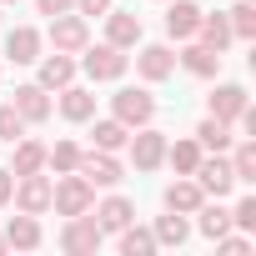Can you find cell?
I'll return each mask as SVG.
<instances>
[{"label": "cell", "mask_w": 256, "mask_h": 256, "mask_svg": "<svg viewBox=\"0 0 256 256\" xmlns=\"http://www.w3.org/2000/svg\"><path fill=\"white\" fill-rule=\"evenodd\" d=\"M96 151H120L126 136H131V126H120V120H96Z\"/></svg>", "instance_id": "cell-27"}, {"label": "cell", "mask_w": 256, "mask_h": 256, "mask_svg": "<svg viewBox=\"0 0 256 256\" xmlns=\"http://www.w3.org/2000/svg\"><path fill=\"white\" fill-rule=\"evenodd\" d=\"M106 40L116 50H131L141 40V16H106Z\"/></svg>", "instance_id": "cell-18"}, {"label": "cell", "mask_w": 256, "mask_h": 256, "mask_svg": "<svg viewBox=\"0 0 256 256\" xmlns=\"http://www.w3.org/2000/svg\"><path fill=\"white\" fill-rule=\"evenodd\" d=\"M136 70H141L146 80H166V76L176 70V56H171L166 46H146V50L136 56Z\"/></svg>", "instance_id": "cell-15"}, {"label": "cell", "mask_w": 256, "mask_h": 256, "mask_svg": "<svg viewBox=\"0 0 256 256\" xmlns=\"http://www.w3.org/2000/svg\"><path fill=\"white\" fill-rule=\"evenodd\" d=\"M6 56H10L16 66H36V60H40V30L16 26V30L6 36Z\"/></svg>", "instance_id": "cell-10"}, {"label": "cell", "mask_w": 256, "mask_h": 256, "mask_svg": "<svg viewBox=\"0 0 256 256\" xmlns=\"http://www.w3.org/2000/svg\"><path fill=\"white\" fill-rule=\"evenodd\" d=\"M70 80H76V60H70L66 50H56V56H46V60H40V80H36V86L60 90V86H70Z\"/></svg>", "instance_id": "cell-12"}, {"label": "cell", "mask_w": 256, "mask_h": 256, "mask_svg": "<svg viewBox=\"0 0 256 256\" xmlns=\"http://www.w3.org/2000/svg\"><path fill=\"white\" fill-rule=\"evenodd\" d=\"M40 166H46V146H40V141H20L10 176H30V171H40Z\"/></svg>", "instance_id": "cell-26"}, {"label": "cell", "mask_w": 256, "mask_h": 256, "mask_svg": "<svg viewBox=\"0 0 256 256\" xmlns=\"http://www.w3.org/2000/svg\"><path fill=\"white\" fill-rule=\"evenodd\" d=\"M196 216H201V236H211V241L231 231V211H226L221 201H216V206H206V201H201V206H196Z\"/></svg>", "instance_id": "cell-24"}, {"label": "cell", "mask_w": 256, "mask_h": 256, "mask_svg": "<svg viewBox=\"0 0 256 256\" xmlns=\"http://www.w3.org/2000/svg\"><path fill=\"white\" fill-rule=\"evenodd\" d=\"M50 40H56V50L70 56V50H86V46H90V30H86L80 16L66 10V16H50Z\"/></svg>", "instance_id": "cell-7"}, {"label": "cell", "mask_w": 256, "mask_h": 256, "mask_svg": "<svg viewBox=\"0 0 256 256\" xmlns=\"http://www.w3.org/2000/svg\"><path fill=\"white\" fill-rule=\"evenodd\" d=\"M16 206L20 211H30V216H40V211H50V176H40V171H30V176H16Z\"/></svg>", "instance_id": "cell-6"}, {"label": "cell", "mask_w": 256, "mask_h": 256, "mask_svg": "<svg viewBox=\"0 0 256 256\" xmlns=\"http://www.w3.org/2000/svg\"><path fill=\"white\" fill-rule=\"evenodd\" d=\"M10 191H16V176H10V171H0V206L10 201Z\"/></svg>", "instance_id": "cell-38"}, {"label": "cell", "mask_w": 256, "mask_h": 256, "mask_svg": "<svg viewBox=\"0 0 256 256\" xmlns=\"http://www.w3.org/2000/svg\"><path fill=\"white\" fill-rule=\"evenodd\" d=\"M120 251L126 256H146V251H156V236L141 231V226H120Z\"/></svg>", "instance_id": "cell-30"}, {"label": "cell", "mask_w": 256, "mask_h": 256, "mask_svg": "<svg viewBox=\"0 0 256 256\" xmlns=\"http://www.w3.org/2000/svg\"><path fill=\"white\" fill-rule=\"evenodd\" d=\"M80 66H86L90 80H120V76H126V56H120L110 40H106V46H86V60H80Z\"/></svg>", "instance_id": "cell-5"}, {"label": "cell", "mask_w": 256, "mask_h": 256, "mask_svg": "<svg viewBox=\"0 0 256 256\" xmlns=\"http://www.w3.org/2000/svg\"><path fill=\"white\" fill-rule=\"evenodd\" d=\"M206 106H211V116H216V120H236V116L246 110V90H241V86H216Z\"/></svg>", "instance_id": "cell-16"}, {"label": "cell", "mask_w": 256, "mask_h": 256, "mask_svg": "<svg viewBox=\"0 0 256 256\" xmlns=\"http://www.w3.org/2000/svg\"><path fill=\"white\" fill-rule=\"evenodd\" d=\"M231 171H236V186L256 181V141H241L236 156H231Z\"/></svg>", "instance_id": "cell-29"}, {"label": "cell", "mask_w": 256, "mask_h": 256, "mask_svg": "<svg viewBox=\"0 0 256 256\" xmlns=\"http://www.w3.org/2000/svg\"><path fill=\"white\" fill-rule=\"evenodd\" d=\"M90 201H96V186H90L80 171H66V176L50 186V206H56L60 216H80V211H90Z\"/></svg>", "instance_id": "cell-1"}, {"label": "cell", "mask_w": 256, "mask_h": 256, "mask_svg": "<svg viewBox=\"0 0 256 256\" xmlns=\"http://www.w3.org/2000/svg\"><path fill=\"white\" fill-rule=\"evenodd\" d=\"M90 186H116L120 181V161L110 151H80V166H76Z\"/></svg>", "instance_id": "cell-9"}, {"label": "cell", "mask_w": 256, "mask_h": 256, "mask_svg": "<svg viewBox=\"0 0 256 256\" xmlns=\"http://www.w3.org/2000/svg\"><path fill=\"white\" fill-rule=\"evenodd\" d=\"M216 246L231 251V256H246V251H251V236H231V231H226V236H216Z\"/></svg>", "instance_id": "cell-35"}, {"label": "cell", "mask_w": 256, "mask_h": 256, "mask_svg": "<svg viewBox=\"0 0 256 256\" xmlns=\"http://www.w3.org/2000/svg\"><path fill=\"white\" fill-rule=\"evenodd\" d=\"M20 136H26V120H20V110L6 100V106H0V141H10V146H16Z\"/></svg>", "instance_id": "cell-33"}, {"label": "cell", "mask_w": 256, "mask_h": 256, "mask_svg": "<svg viewBox=\"0 0 256 256\" xmlns=\"http://www.w3.org/2000/svg\"><path fill=\"white\" fill-rule=\"evenodd\" d=\"M60 116L66 120H90L96 116V96L80 86H60Z\"/></svg>", "instance_id": "cell-20"}, {"label": "cell", "mask_w": 256, "mask_h": 256, "mask_svg": "<svg viewBox=\"0 0 256 256\" xmlns=\"http://www.w3.org/2000/svg\"><path fill=\"white\" fill-rule=\"evenodd\" d=\"M151 236H156V246H186L191 226L181 221V211H171V216H161V221H156V231H151Z\"/></svg>", "instance_id": "cell-25"}, {"label": "cell", "mask_w": 256, "mask_h": 256, "mask_svg": "<svg viewBox=\"0 0 256 256\" xmlns=\"http://www.w3.org/2000/svg\"><path fill=\"white\" fill-rule=\"evenodd\" d=\"M201 26V6H191V0H171V10H166V30L176 40H191Z\"/></svg>", "instance_id": "cell-11"}, {"label": "cell", "mask_w": 256, "mask_h": 256, "mask_svg": "<svg viewBox=\"0 0 256 256\" xmlns=\"http://www.w3.org/2000/svg\"><path fill=\"white\" fill-rule=\"evenodd\" d=\"M201 201H206V191H201L196 181H176V186H166V211H181V216H191Z\"/></svg>", "instance_id": "cell-21"}, {"label": "cell", "mask_w": 256, "mask_h": 256, "mask_svg": "<svg viewBox=\"0 0 256 256\" xmlns=\"http://www.w3.org/2000/svg\"><path fill=\"white\" fill-rule=\"evenodd\" d=\"M231 221H236L241 231H256V196H241L236 211H231Z\"/></svg>", "instance_id": "cell-34"}, {"label": "cell", "mask_w": 256, "mask_h": 256, "mask_svg": "<svg viewBox=\"0 0 256 256\" xmlns=\"http://www.w3.org/2000/svg\"><path fill=\"white\" fill-rule=\"evenodd\" d=\"M191 176H196V186H201L206 196H216V201H221V196H231V186H236V171H231V161H221V151H216L211 161L201 156Z\"/></svg>", "instance_id": "cell-3"}, {"label": "cell", "mask_w": 256, "mask_h": 256, "mask_svg": "<svg viewBox=\"0 0 256 256\" xmlns=\"http://www.w3.org/2000/svg\"><path fill=\"white\" fill-rule=\"evenodd\" d=\"M226 20H231V36H241V40L256 36V6H251V0H241L236 10H226Z\"/></svg>", "instance_id": "cell-31"}, {"label": "cell", "mask_w": 256, "mask_h": 256, "mask_svg": "<svg viewBox=\"0 0 256 256\" xmlns=\"http://www.w3.org/2000/svg\"><path fill=\"white\" fill-rule=\"evenodd\" d=\"M196 141H201L206 151H226V146H231V120H216V116H206V120L196 126Z\"/></svg>", "instance_id": "cell-23"}, {"label": "cell", "mask_w": 256, "mask_h": 256, "mask_svg": "<svg viewBox=\"0 0 256 256\" xmlns=\"http://www.w3.org/2000/svg\"><path fill=\"white\" fill-rule=\"evenodd\" d=\"M110 106H116V120L120 126H151V116H156V100L146 90H120Z\"/></svg>", "instance_id": "cell-8"}, {"label": "cell", "mask_w": 256, "mask_h": 256, "mask_svg": "<svg viewBox=\"0 0 256 256\" xmlns=\"http://www.w3.org/2000/svg\"><path fill=\"white\" fill-rule=\"evenodd\" d=\"M176 60H181V66H186L191 76H206V80H211V76L221 70V50H211V46H186V50H181Z\"/></svg>", "instance_id": "cell-19"}, {"label": "cell", "mask_w": 256, "mask_h": 256, "mask_svg": "<svg viewBox=\"0 0 256 256\" xmlns=\"http://www.w3.org/2000/svg\"><path fill=\"white\" fill-rule=\"evenodd\" d=\"M0 251H6V236H0Z\"/></svg>", "instance_id": "cell-40"}, {"label": "cell", "mask_w": 256, "mask_h": 256, "mask_svg": "<svg viewBox=\"0 0 256 256\" xmlns=\"http://www.w3.org/2000/svg\"><path fill=\"white\" fill-rule=\"evenodd\" d=\"M46 161L66 176V171H76V166H80V146H76V141H56V146L46 151Z\"/></svg>", "instance_id": "cell-32"}, {"label": "cell", "mask_w": 256, "mask_h": 256, "mask_svg": "<svg viewBox=\"0 0 256 256\" xmlns=\"http://www.w3.org/2000/svg\"><path fill=\"white\" fill-rule=\"evenodd\" d=\"M166 161H171L181 176H191L196 161H201V141H176V146H166Z\"/></svg>", "instance_id": "cell-28"}, {"label": "cell", "mask_w": 256, "mask_h": 256, "mask_svg": "<svg viewBox=\"0 0 256 256\" xmlns=\"http://www.w3.org/2000/svg\"><path fill=\"white\" fill-rule=\"evenodd\" d=\"M10 106L20 110V120H46V116H50L46 86H16V100H10Z\"/></svg>", "instance_id": "cell-13"}, {"label": "cell", "mask_w": 256, "mask_h": 256, "mask_svg": "<svg viewBox=\"0 0 256 256\" xmlns=\"http://www.w3.org/2000/svg\"><path fill=\"white\" fill-rule=\"evenodd\" d=\"M0 6H16V0H0Z\"/></svg>", "instance_id": "cell-39"}, {"label": "cell", "mask_w": 256, "mask_h": 256, "mask_svg": "<svg viewBox=\"0 0 256 256\" xmlns=\"http://www.w3.org/2000/svg\"><path fill=\"white\" fill-rule=\"evenodd\" d=\"M6 246H20V251H36V246H40V221H36L30 211L10 216V226H6Z\"/></svg>", "instance_id": "cell-17"}, {"label": "cell", "mask_w": 256, "mask_h": 256, "mask_svg": "<svg viewBox=\"0 0 256 256\" xmlns=\"http://www.w3.org/2000/svg\"><path fill=\"white\" fill-rule=\"evenodd\" d=\"M76 10H80V16H106L110 0H76Z\"/></svg>", "instance_id": "cell-37"}, {"label": "cell", "mask_w": 256, "mask_h": 256, "mask_svg": "<svg viewBox=\"0 0 256 256\" xmlns=\"http://www.w3.org/2000/svg\"><path fill=\"white\" fill-rule=\"evenodd\" d=\"M131 221H136V206L126 201V196H110V201L96 206V226L100 231H120V226H131Z\"/></svg>", "instance_id": "cell-14"}, {"label": "cell", "mask_w": 256, "mask_h": 256, "mask_svg": "<svg viewBox=\"0 0 256 256\" xmlns=\"http://www.w3.org/2000/svg\"><path fill=\"white\" fill-rule=\"evenodd\" d=\"M100 226H96V216H66V231H60V246L70 251V256H90V251H100Z\"/></svg>", "instance_id": "cell-2"}, {"label": "cell", "mask_w": 256, "mask_h": 256, "mask_svg": "<svg viewBox=\"0 0 256 256\" xmlns=\"http://www.w3.org/2000/svg\"><path fill=\"white\" fill-rule=\"evenodd\" d=\"M196 36H201V46H211V50H226V46H231V20H226V16H206V10H201V26H196Z\"/></svg>", "instance_id": "cell-22"}, {"label": "cell", "mask_w": 256, "mask_h": 256, "mask_svg": "<svg viewBox=\"0 0 256 256\" xmlns=\"http://www.w3.org/2000/svg\"><path fill=\"white\" fill-rule=\"evenodd\" d=\"M40 6V16H66V10H76V0H36Z\"/></svg>", "instance_id": "cell-36"}, {"label": "cell", "mask_w": 256, "mask_h": 256, "mask_svg": "<svg viewBox=\"0 0 256 256\" xmlns=\"http://www.w3.org/2000/svg\"><path fill=\"white\" fill-rule=\"evenodd\" d=\"M131 141V161L136 171H156L166 161V131H151V126H136V136H126Z\"/></svg>", "instance_id": "cell-4"}]
</instances>
